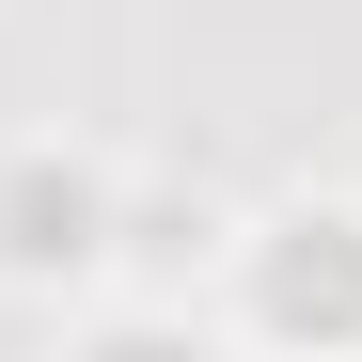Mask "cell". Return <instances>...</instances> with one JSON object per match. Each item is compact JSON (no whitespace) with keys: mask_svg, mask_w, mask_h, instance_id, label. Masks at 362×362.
Returning <instances> with one entry per match:
<instances>
[{"mask_svg":"<svg viewBox=\"0 0 362 362\" xmlns=\"http://www.w3.org/2000/svg\"><path fill=\"white\" fill-rule=\"evenodd\" d=\"M95 236H110L95 173H64V158H16V173H0V268H79Z\"/></svg>","mask_w":362,"mask_h":362,"instance_id":"cell-1","label":"cell"}]
</instances>
